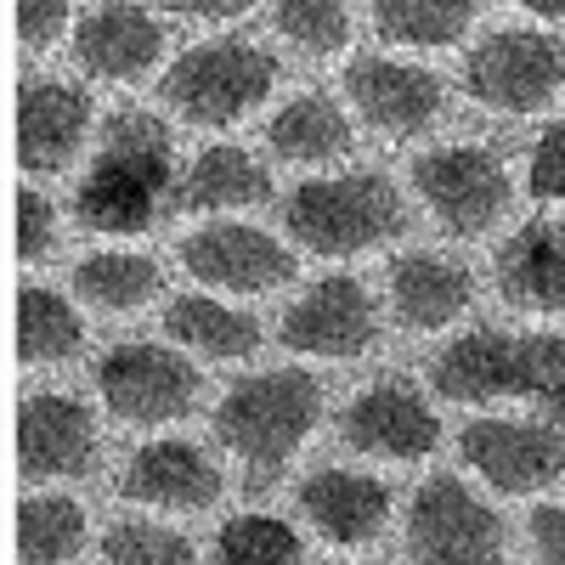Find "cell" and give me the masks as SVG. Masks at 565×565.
I'll list each match as a JSON object with an SVG mask.
<instances>
[{"label":"cell","mask_w":565,"mask_h":565,"mask_svg":"<svg viewBox=\"0 0 565 565\" xmlns=\"http://www.w3.org/2000/svg\"><path fill=\"white\" fill-rule=\"evenodd\" d=\"M317 418H322V385L300 367H271V373H255V380H238L221 396L215 441L244 463V481L266 492L311 441Z\"/></svg>","instance_id":"cell-1"},{"label":"cell","mask_w":565,"mask_h":565,"mask_svg":"<svg viewBox=\"0 0 565 565\" xmlns=\"http://www.w3.org/2000/svg\"><path fill=\"white\" fill-rule=\"evenodd\" d=\"M170 193V125L159 114H114L103 125V148L79 181V221L103 238H130L159 221Z\"/></svg>","instance_id":"cell-2"},{"label":"cell","mask_w":565,"mask_h":565,"mask_svg":"<svg viewBox=\"0 0 565 565\" xmlns=\"http://www.w3.org/2000/svg\"><path fill=\"white\" fill-rule=\"evenodd\" d=\"M430 385L441 402H498V396L554 402L565 391V334H492V328H476L430 362Z\"/></svg>","instance_id":"cell-3"},{"label":"cell","mask_w":565,"mask_h":565,"mask_svg":"<svg viewBox=\"0 0 565 565\" xmlns=\"http://www.w3.org/2000/svg\"><path fill=\"white\" fill-rule=\"evenodd\" d=\"M282 226L306 255H362L380 249L391 238H402V204L396 186L373 170H351V175H322V181H300L289 204H282Z\"/></svg>","instance_id":"cell-4"},{"label":"cell","mask_w":565,"mask_h":565,"mask_svg":"<svg viewBox=\"0 0 565 565\" xmlns=\"http://www.w3.org/2000/svg\"><path fill=\"white\" fill-rule=\"evenodd\" d=\"M277 85V57L255 40H204L186 45L159 79V103L199 130H226L255 114Z\"/></svg>","instance_id":"cell-5"},{"label":"cell","mask_w":565,"mask_h":565,"mask_svg":"<svg viewBox=\"0 0 565 565\" xmlns=\"http://www.w3.org/2000/svg\"><path fill=\"white\" fill-rule=\"evenodd\" d=\"M407 554L413 565H509L503 521L458 476H436L413 492Z\"/></svg>","instance_id":"cell-6"},{"label":"cell","mask_w":565,"mask_h":565,"mask_svg":"<svg viewBox=\"0 0 565 565\" xmlns=\"http://www.w3.org/2000/svg\"><path fill=\"white\" fill-rule=\"evenodd\" d=\"M559 85H565V45L537 29L487 34L463 57V90L498 114H537L559 97Z\"/></svg>","instance_id":"cell-7"},{"label":"cell","mask_w":565,"mask_h":565,"mask_svg":"<svg viewBox=\"0 0 565 565\" xmlns=\"http://www.w3.org/2000/svg\"><path fill=\"white\" fill-rule=\"evenodd\" d=\"M413 186L430 204V215L452 232V238H481L487 226L509 210V170L492 148L458 141V148H436L413 159Z\"/></svg>","instance_id":"cell-8"},{"label":"cell","mask_w":565,"mask_h":565,"mask_svg":"<svg viewBox=\"0 0 565 565\" xmlns=\"http://www.w3.org/2000/svg\"><path fill=\"white\" fill-rule=\"evenodd\" d=\"M199 367L170 345H114L97 362L103 407L125 424H181L199 407Z\"/></svg>","instance_id":"cell-9"},{"label":"cell","mask_w":565,"mask_h":565,"mask_svg":"<svg viewBox=\"0 0 565 565\" xmlns=\"http://www.w3.org/2000/svg\"><path fill=\"white\" fill-rule=\"evenodd\" d=\"M277 340L295 356L317 362H351L380 340V306L356 277H317L311 289L282 311Z\"/></svg>","instance_id":"cell-10"},{"label":"cell","mask_w":565,"mask_h":565,"mask_svg":"<svg viewBox=\"0 0 565 565\" xmlns=\"http://www.w3.org/2000/svg\"><path fill=\"white\" fill-rule=\"evenodd\" d=\"M463 463L487 476V487L509 498H532L565 476V436L548 424H521V418H476L458 436Z\"/></svg>","instance_id":"cell-11"},{"label":"cell","mask_w":565,"mask_h":565,"mask_svg":"<svg viewBox=\"0 0 565 565\" xmlns=\"http://www.w3.org/2000/svg\"><path fill=\"white\" fill-rule=\"evenodd\" d=\"M103 458L97 441V418L85 402L57 396V391H34L18 407V463L34 481H79L90 476Z\"/></svg>","instance_id":"cell-12"},{"label":"cell","mask_w":565,"mask_h":565,"mask_svg":"<svg viewBox=\"0 0 565 565\" xmlns=\"http://www.w3.org/2000/svg\"><path fill=\"white\" fill-rule=\"evenodd\" d=\"M181 266L210 289L232 295H266L295 277V249H282L271 232L244 226V221H215L181 244Z\"/></svg>","instance_id":"cell-13"},{"label":"cell","mask_w":565,"mask_h":565,"mask_svg":"<svg viewBox=\"0 0 565 565\" xmlns=\"http://www.w3.org/2000/svg\"><path fill=\"white\" fill-rule=\"evenodd\" d=\"M340 436L351 452H367V458H391V463H418L430 458L436 441H441V418L436 407L424 402L418 391L407 385H373L362 391L345 413H340Z\"/></svg>","instance_id":"cell-14"},{"label":"cell","mask_w":565,"mask_h":565,"mask_svg":"<svg viewBox=\"0 0 565 565\" xmlns=\"http://www.w3.org/2000/svg\"><path fill=\"white\" fill-rule=\"evenodd\" d=\"M345 97L380 136H418L441 114V79L418 63L356 57L345 68Z\"/></svg>","instance_id":"cell-15"},{"label":"cell","mask_w":565,"mask_h":565,"mask_svg":"<svg viewBox=\"0 0 565 565\" xmlns=\"http://www.w3.org/2000/svg\"><path fill=\"white\" fill-rule=\"evenodd\" d=\"M221 487H226L221 469L193 441H148V447H136L130 463L119 469V498L141 503V509L199 514L221 498Z\"/></svg>","instance_id":"cell-16"},{"label":"cell","mask_w":565,"mask_h":565,"mask_svg":"<svg viewBox=\"0 0 565 565\" xmlns=\"http://www.w3.org/2000/svg\"><path fill=\"white\" fill-rule=\"evenodd\" d=\"M90 130V97L63 79H23L18 90V164L34 175H57L74 164Z\"/></svg>","instance_id":"cell-17"},{"label":"cell","mask_w":565,"mask_h":565,"mask_svg":"<svg viewBox=\"0 0 565 565\" xmlns=\"http://www.w3.org/2000/svg\"><path fill=\"white\" fill-rule=\"evenodd\" d=\"M74 52L79 68L97 74L108 85H130L148 68H159L164 57V23L148 7H125V0H108V7H90L74 29Z\"/></svg>","instance_id":"cell-18"},{"label":"cell","mask_w":565,"mask_h":565,"mask_svg":"<svg viewBox=\"0 0 565 565\" xmlns=\"http://www.w3.org/2000/svg\"><path fill=\"white\" fill-rule=\"evenodd\" d=\"M300 514L311 532L334 548L373 543L391 521V487L373 476H351V469H317L300 487Z\"/></svg>","instance_id":"cell-19"},{"label":"cell","mask_w":565,"mask_h":565,"mask_svg":"<svg viewBox=\"0 0 565 565\" xmlns=\"http://www.w3.org/2000/svg\"><path fill=\"white\" fill-rule=\"evenodd\" d=\"M492 277H498V295L514 311L559 317L565 311V226L559 221H526L498 249Z\"/></svg>","instance_id":"cell-20"},{"label":"cell","mask_w":565,"mask_h":565,"mask_svg":"<svg viewBox=\"0 0 565 565\" xmlns=\"http://www.w3.org/2000/svg\"><path fill=\"white\" fill-rule=\"evenodd\" d=\"M469 300H476V277L458 260H441V255L391 260V306L413 334H436V328L458 322L469 311Z\"/></svg>","instance_id":"cell-21"},{"label":"cell","mask_w":565,"mask_h":565,"mask_svg":"<svg viewBox=\"0 0 565 565\" xmlns=\"http://www.w3.org/2000/svg\"><path fill=\"white\" fill-rule=\"evenodd\" d=\"M271 193V175L255 153L244 148H204L193 159V170L181 175L175 186V210H193V215H215V210H249Z\"/></svg>","instance_id":"cell-22"},{"label":"cell","mask_w":565,"mask_h":565,"mask_svg":"<svg viewBox=\"0 0 565 565\" xmlns=\"http://www.w3.org/2000/svg\"><path fill=\"white\" fill-rule=\"evenodd\" d=\"M164 334L199 356H215V362H238V356H255L260 351V322L238 306H221L210 295H181L170 300L164 311Z\"/></svg>","instance_id":"cell-23"},{"label":"cell","mask_w":565,"mask_h":565,"mask_svg":"<svg viewBox=\"0 0 565 565\" xmlns=\"http://www.w3.org/2000/svg\"><path fill=\"white\" fill-rule=\"evenodd\" d=\"M266 141H271V153L289 159V164H328V159L351 153V125L322 90H306V97L282 103V114H271Z\"/></svg>","instance_id":"cell-24"},{"label":"cell","mask_w":565,"mask_h":565,"mask_svg":"<svg viewBox=\"0 0 565 565\" xmlns=\"http://www.w3.org/2000/svg\"><path fill=\"white\" fill-rule=\"evenodd\" d=\"M481 18L476 0H380L373 34L391 45H452Z\"/></svg>","instance_id":"cell-25"},{"label":"cell","mask_w":565,"mask_h":565,"mask_svg":"<svg viewBox=\"0 0 565 565\" xmlns=\"http://www.w3.org/2000/svg\"><path fill=\"white\" fill-rule=\"evenodd\" d=\"M74 295L97 311H141L159 295V266L148 255H125V249L90 255L74 266Z\"/></svg>","instance_id":"cell-26"},{"label":"cell","mask_w":565,"mask_h":565,"mask_svg":"<svg viewBox=\"0 0 565 565\" xmlns=\"http://www.w3.org/2000/svg\"><path fill=\"white\" fill-rule=\"evenodd\" d=\"M85 340L79 328V311L57 295V289H40V282H29V289H18V356L23 362H68Z\"/></svg>","instance_id":"cell-27"},{"label":"cell","mask_w":565,"mask_h":565,"mask_svg":"<svg viewBox=\"0 0 565 565\" xmlns=\"http://www.w3.org/2000/svg\"><path fill=\"white\" fill-rule=\"evenodd\" d=\"M85 548V509L74 498L40 492L18 509V554L23 565H63Z\"/></svg>","instance_id":"cell-28"},{"label":"cell","mask_w":565,"mask_h":565,"mask_svg":"<svg viewBox=\"0 0 565 565\" xmlns=\"http://www.w3.org/2000/svg\"><path fill=\"white\" fill-rule=\"evenodd\" d=\"M271 29L300 45L306 57H334L351 40V12L334 0H282V7H271Z\"/></svg>","instance_id":"cell-29"},{"label":"cell","mask_w":565,"mask_h":565,"mask_svg":"<svg viewBox=\"0 0 565 565\" xmlns=\"http://www.w3.org/2000/svg\"><path fill=\"white\" fill-rule=\"evenodd\" d=\"M221 565H300L295 526L271 521V514H238L221 526Z\"/></svg>","instance_id":"cell-30"},{"label":"cell","mask_w":565,"mask_h":565,"mask_svg":"<svg viewBox=\"0 0 565 565\" xmlns=\"http://www.w3.org/2000/svg\"><path fill=\"white\" fill-rule=\"evenodd\" d=\"M103 565H199V548L170 526L153 521H119L103 537Z\"/></svg>","instance_id":"cell-31"},{"label":"cell","mask_w":565,"mask_h":565,"mask_svg":"<svg viewBox=\"0 0 565 565\" xmlns=\"http://www.w3.org/2000/svg\"><path fill=\"white\" fill-rule=\"evenodd\" d=\"M57 255V210L45 193H34V186H23L18 193V260L40 266Z\"/></svg>","instance_id":"cell-32"},{"label":"cell","mask_w":565,"mask_h":565,"mask_svg":"<svg viewBox=\"0 0 565 565\" xmlns=\"http://www.w3.org/2000/svg\"><path fill=\"white\" fill-rule=\"evenodd\" d=\"M526 181H532V193H537V199H548V204H554V199H565V119H554V125L537 136Z\"/></svg>","instance_id":"cell-33"},{"label":"cell","mask_w":565,"mask_h":565,"mask_svg":"<svg viewBox=\"0 0 565 565\" xmlns=\"http://www.w3.org/2000/svg\"><path fill=\"white\" fill-rule=\"evenodd\" d=\"M68 7L63 0H23V7H12V23H18V40L29 45V52H45L63 29H68Z\"/></svg>","instance_id":"cell-34"},{"label":"cell","mask_w":565,"mask_h":565,"mask_svg":"<svg viewBox=\"0 0 565 565\" xmlns=\"http://www.w3.org/2000/svg\"><path fill=\"white\" fill-rule=\"evenodd\" d=\"M532 548L543 565H565V503L532 509Z\"/></svg>","instance_id":"cell-35"},{"label":"cell","mask_w":565,"mask_h":565,"mask_svg":"<svg viewBox=\"0 0 565 565\" xmlns=\"http://www.w3.org/2000/svg\"><path fill=\"white\" fill-rule=\"evenodd\" d=\"M249 7L244 0H175L170 18H199V23H226V18H244Z\"/></svg>","instance_id":"cell-36"},{"label":"cell","mask_w":565,"mask_h":565,"mask_svg":"<svg viewBox=\"0 0 565 565\" xmlns=\"http://www.w3.org/2000/svg\"><path fill=\"white\" fill-rule=\"evenodd\" d=\"M526 12H532V18H554V23H565V0H526Z\"/></svg>","instance_id":"cell-37"},{"label":"cell","mask_w":565,"mask_h":565,"mask_svg":"<svg viewBox=\"0 0 565 565\" xmlns=\"http://www.w3.org/2000/svg\"><path fill=\"white\" fill-rule=\"evenodd\" d=\"M548 407H554V418H565V391H559V396H554Z\"/></svg>","instance_id":"cell-38"},{"label":"cell","mask_w":565,"mask_h":565,"mask_svg":"<svg viewBox=\"0 0 565 565\" xmlns=\"http://www.w3.org/2000/svg\"><path fill=\"white\" fill-rule=\"evenodd\" d=\"M367 565H380V559H367Z\"/></svg>","instance_id":"cell-39"}]
</instances>
